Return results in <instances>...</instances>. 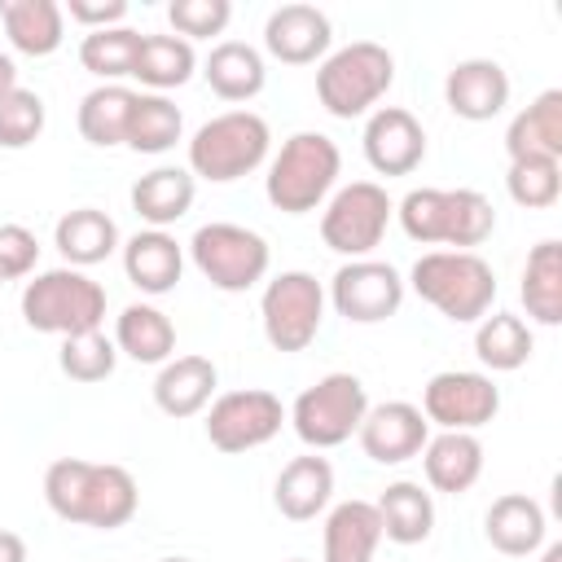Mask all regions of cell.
Segmentation results:
<instances>
[{"mask_svg":"<svg viewBox=\"0 0 562 562\" xmlns=\"http://www.w3.org/2000/svg\"><path fill=\"white\" fill-rule=\"evenodd\" d=\"M44 501L61 522L114 531V527L132 522V514L140 505V487H136L132 470H123L114 461L57 457L44 470Z\"/></svg>","mask_w":562,"mask_h":562,"instance_id":"1","label":"cell"},{"mask_svg":"<svg viewBox=\"0 0 562 562\" xmlns=\"http://www.w3.org/2000/svg\"><path fill=\"white\" fill-rule=\"evenodd\" d=\"M395 215L413 241L448 250H474L496 228V211L479 189H413L400 198Z\"/></svg>","mask_w":562,"mask_h":562,"instance_id":"2","label":"cell"},{"mask_svg":"<svg viewBox=\"0 0 562 562\" xmlns=\"http://www.w3.org/2000/svg\"><path fill=\"white\" fill-rule=\"evenodd\" d=\"M408 285L452 325H479L496 299V272L474 250H426L413 263Z\"/></svg>","mask_w":562,"mask_h":562,"instance_id":"3","label":"cell"},{"mask_svg":"<svg viewBox=\"0 0 562 562\" xmlns=\"http://www.w3.org/2000/svg\"><path fill=\"white\" fill-rule=\"evenodd\" d=\"M338 171H342V154L325 132H294L268 162L263 193L277 211L307 215L334 193Z\"/></svg>","mask_w":562,"mask_h":562,"instance_id":"4","label":"cell"},{"mask_svg":"<svg viewBox=\"0 0 562 562\" xmlns=\"http://www.w3.org/2000/svg\"><path fill=\"white\" fill-rule=\"evenodd\" d=\"M272 145L268 119L255 110H224L215 119H206L193 136H189V176L211 180V184H233L241 176H250L255 167H263Z\"/></svg>","mask_w":562,"mask_h":562,"instance_id":"5","label":"cell"},{"mask_svg":"<svg viewBox=\"0 0 562 562\" xmlns=\"http://www.w3.org/2000/svg\"><path fill=\"white\" fill-rule=\"evenodd\" d=\"M395 83V57L391 48L373 40H351L334 48L316 70V101L334 119H360L369 114Z\"/></svg>","mask_w":562,"mask_h":562,"instance_id":"6","label":"cell"},{"mask_svg":"<svg viewBox=\"0 0 562 562\" xmlns=\"http://www.w3.org/2000/svg\"><path fill=\"white\" fill-rule=\"evenodd\" d=\"M22 321L35 334L75 338L88 329H101L105 321V290L79 268H48L35 272L22 290Z\"/></svg>","mask_w":562,"mask_h":562,"instance_id":"7","label":"cell"},{"mask_svg":"<svg viewBox=\"0 0 562 562\" xmlns=\"http://www.w3.org/2000/svg\"><path fill=\"white\" fill-rule=\"evenodd\" d=\"M364 413H369L364 382L356 373H325L321 382L299 391V400L290 404V426L312 452H321L347 443L360 430Z\"/></svg>","mask_w":562,"mask_h":562,"instance_id":"8","label":"cell"},{"mask_svg":"<svg viewBox=\"0 0 562 562\" xmlns=\"http://www.w3.org/2000/svg\"><path fill=\"white\" fill-rule=\"evenodd\" d=\"M189 259L193 268L224 294H241L250 285H259L268 277V263H272V250L268 241L246 228V224H202L193 237H189Z\"/></svg>","mask_w":562,"mask_h":562,"instance_id":"9","label":"cell"},{"mask_svg":"<svg viewBox=\"0 0 562 562\" xmlns=\"http://www.w3.org/2000/svg\"><path fill=\"white\" fill-rule=\"evenodd\" d=\"M391 215H395V202H391V193L382 184L351 180V184L329 193V202L321 211V241L334 255L369 259V250L382 246Z\"/></svg>","mask_w":562,"mask_h":562,"instance_id":"10","label":"cell"},{"mask_svg":"<svg viewBox=\"0 0 562 562\" xmlns=\"http://www.w3.org/2000/svg\"><path fill=\"white\" fill-rule=\"evenodd\" d=\"M259 321H263V338L277 351H307L316 342V334H321V321H325V290H321V281L312 272H303V268L277 272L263 285Z\"/></svg>","mask_w":562,"mask_h":562,"instance_id":"11","label":"cell"},{"mask_svg":"<svg viewBox=\"0 0 562 562\" xmlns=\"http://www.w3.org/2000/svg\"><path fill=\"white\" fill-rule=\"evenodd\" d=\"M281 422H285V404L263 386L224 391L206 404V439L228 457L263 448L281 430Z\"/></svg>","mask_w":562,"mask_h":562,"instance_id":"12","label":"cell"},{"mask_svg":"<svg viewBox=\"0 0 562 562\" xmlns=\"http://www.w3.org/2000/svg\"><path fill=\"white\" fill-rule=\"evenodd\" d=\"M501 413V386L474 369H443L422 386V417L439 430H479Z\"/></svg>","mask_w":562,"mask_h":562,"instance_id":"13","label":"cell"},{"mask_svg":"<svg viewBox=\"0 0 562 562\" xmlns=\"http://www.w3.org/2000/svg\"><path fill=\"white\" fill-rule=\"evenodd\" d=\"M329 303L351 325H378L400 312L404 277L382 259H347L329 281Z\"/></svg>","mask_w":562,"mask_h":562,"instance_id":"14","label":"cell"},{"mask_svg":"<svg viewBox=\"0 0 562 562\" xmlns=\"http://www.w3.org/2000/svg\"><path fill=\"white\" fill-rule=\"evenodd\" d=\"M360 145L378 176H408L426 158V127L404 105H378L364 123Z\"/></svg>","mask_w":562,"mask_h":562,"instance_id":"15","label":"cell"},{"mask_svg":"<svg viewBox=\"0 0 562 562\" xmlns=\"http://www.w3.org/2000/svg\"><path fill=\"white\" fill-rule=\"evenodd\" d=\"M356 439H360V448H364L369 461H378V465H400V461L422 457V448H426V439H430V422L422 417L417 404H408V400H386V404H378V408L364 413Z\"/></svg>","mask_w":562,"mask_h":562,"instance_id":"16","label":"cell"},{"mask_svg":"<svg viewBox=\"0 0 562 562\" xmlns=\"http://www.w3.org/2000/svg\"><path fill=\"white\" fill-rule=\"evenodd\" d=\"M329 44H334V26L316 4H281L263 22V48L285 66H307L316 57H329Z\"/></svg>","mask_w":562,"mask_h":562,"instance_id":"17","label":"cell"},{"mask_svg":"<svg viewBox=\"0 0 562 562\" xmlns=\"http://www.w3.org/2000/svg\"><path fill=\"white\" fill-rule=\"evenodd\" d=\"M443 101L465 123H487L509 105V75L492 57H465L443 79Z\"/></svg>","mask_w":562,"mask_h":562,"instance_id":"18","label":"cell"},{"mask_svg":"<svg viewBox=\"0 0 562 562\" xmlns=\"http://www.w3.org/2000/svg\"><path fill=\"white\" fill-rule=\"evenodd\" d=\"M123 272L140 294H171L184 272V246L167 228H140L123 241Z\"/></svg>","mask_w":562,"mask_h":562,"instance_id":"19","label":"cell"},{"mask_svg":"<svg viewBox=\"0 0 562 562\" xmlns=\"http://www.w3.org/2000/svg\"><path fill=\"white\" fill-rule=\"evenodd\" d=\"M483 536H487V544H492L496 553H505V558H527V553H536V549L544 544L549 522H544V509H540L536 496H527V492H505V496H496V501L487 505V514H483Z\"/></svg>","mask_w":562,"mask_h":562,"instance_id":"20","label":"cell"},{"mask_svg":"<svg viewBox=\"0 0 562 562\" xmlns=\"http://www.w3.org/2000/svg\"><path fill=\"white\" fill-rule=\"evenodd\" d=\"M215 386H220L215 360H206V356H171L154 378V404L167 417L184 422V417H198L211 404Z\"/></svg>","mask_w":562,"mask_h":562,"instance_id":"21","label":"cell"},{"mask_svg":"<svg viewBox=\"0 0 562 562\" xmlns=\"http://www.w3.org/2000/svg\"><path fill=\"white\" fill-rule=\"evenodd\" d=\"M422 470H426V483L435 492H448V496H461L479 483L483 474V443L479 435L470 430H439L426 439L422 448Z\"/></svg>","mask_w":562,"mask_h":562,"instance_id":"22","label":"cell"},{"mask_svg":"<svg viewBox=\"0 0 562 562\" xmlns=\"http://www.w3.org/2000/svg\"><path fill=\"white\" fill-rule=\"evenodd\" d=\"M329 496H334V465L325 457H316V452L285 461L277 483H272V505L290 522H307V518L325 514Z\"/></svg>","mask_w":562,"mask_h":562,"instance_id":"23","label":"cell"},{"mask_svg":"<svg viewBox=\"0 0 562 562\" xmlns=\"http://www.w3.org/2000/svg\"><path fill=\"white\" fill-rule=\"evenodd\" d=\"M505 154L518 158H553L562 162V92L544 88L527 110H518L505 127Z\"/></svg>","mask_w":562,"mask_h":562,"instance_id":"24","label":"cell"},{"mask_svg":"<svg viewBox=\"0 0 562 562\" xmlns=\"http://www.w3.org/2000/svg\"><path fill=\"white\" fill-rule=\"evenodd\" d=\"M202 79L211 83V92L220 101H250L263 92L268 83V66H263V53L246 40H220L206 61H202Z\"/></svg>","mask_w":562,"mask_h":562,"instance_id":"25","label":"cell"},{"mask_svg":"<svg viewBox=\"0 0 562 562\" xmlns=\"http://www.w3.org/2000/svg\"><path fill=\"white\" fill-rule=\"evenodd\" d=\"M53 246L61 250L66 268L83 272V268H92V263H101V259H110L119 250V224L97 206H75V211H66L57 220Z\"/></svg>","mask_w":562,"mask_h":562,"instance_id":"26","label":"cell"},{"mask_svg":"<svg viewBox=\"0 0 562 562\" xmlns=\"http://www.w3.org/2000/svg\"><path fill=\"white\" fill-rule=\"evenodd\" d=\"M382 544V518L373 501H342L325 518V562H373Z\"/></svg>","mask_w":562,"mask_h":562,"instance_id":"27","label":"cell"},{"mask_svg":"<svg viewBox=\"0 0 562 562\" xmlns=\"http://www.w3.org/2000/svg\"><path fill=\"white\" fill-rule=\"evenodd\" d=\"M193 198H198V180L189 176V167H154L132 184V211L149 228H167L184 220Z\"/></svg>","mask_w":562,"mask_h":562,"instance_id":"28","label":"cell"},{"mask_svg":"<svg viewBox=\"0 0 562 562\" xmlns=\"http://www.w3.org/2000/svg\"><path fill=\"white\" fill-rule=\"evenodd\" d=\"M4 35L26 57H48L66 40V13L57 0H0Z\"/></svg>","mask_w":562,"mask_h":562,"instance_id":"29","label":"cell"},{"mask_svg":"<svg viewBox=\"0 0 562 562\" xmlns=\"http://www.w3.org/2000/svg\"><path fill=\"white\" fill-rule=\"evenodd\" d=\"M114 347L136 364H167L176 351V325L154 303H127L114 321Z\"/></svg>","mask_w":562,"mask_h":562,"instance_id":"30","label":"cell"},{"mask_svg":"<svg viewBox=\"0 0 562 562\" xmlns=\"http://www.w3.org/2000/svg\"><path fill=\"white\" fill-rule=\"evenodd\" d=\"M518 294L536 325H562V241L544 237L531 246Z\"/></svg>","mask_w":562,"mask_h":562,"instance_id":"31","label":"cell"},{"mask_svg":"<svg viewBox=\"0 0 562 562\" xmlns=\"http://www.w3.org/2000/svg\"><path fill=\"white\" fill-rule=\"evenodd\" d=\"M378 518H382V540H395V544H422L430 531H435V501L422 483H391L378 501Z\"/></svg>","mask_w":562,"mask_h":562,"instance_id":"32","label":"cell"},{"mask_svg":"<svg viewBox=\"0 0 562 562\" xmlns=\"http://www.w3.org/2000/svg\"><path fill=\"white\" fill-rule=\"evenodd\" d=\"M536 351V338H531V325L514 312H492L474 325V356L483 360V369L492 373H514L531 360Z\"/></svg>","mask_w":562,"mask_h":562,"instance_id":"33","label":"cell"},{"mask_svg":"<svg viewBox=\"0 0 562 562\" xmlns=\"http://www.w3.org/2000/svg\"><path fill=\"white\" fill-rule=\"evenodd\" d=\"M193 70H198V53H193L189 40H180V35H140V53H136L132 79H140L149 92L167 97V88L189 83Z\"/></svg>","mask_w":562,"mask_h":562,"instance_id":"34","label":"cell"},{"mask_svg":"<svg viewBox=\"0 0 562 562\" xmlns=\"http://www.w3.org/2000/svg\"><path fill=\"white\" fill-rule=\"evenodd\" d=\"M136 92L123 83H101L79 101V136L97 149H114L127 140V119H132Z\"/></svg>","mask_w":562,"mask_h":562,"instance_id":"35","label":"cell"},{"mask_svg":"<svg viewBox=\"0 0 562 562\" xmlns=\"http://www.w3.org/2000/svg\"><path fill=\"white\" fill-rule=\"evenodd\" d=\"M184 136V114L162 92H136L132 119H127V149L136 154H167Z\"/></svg>","mask_w":562,"mask_h":562,"instance_id":"36","label":"cell"},{"mask_svg":"<svg viewBox=\"0 0 562 562\" xmlns=\"http://www.w3.org/2000/svg\"><path fill=\"white\" fill-rule=\"evenodd\" d=\"M140 53V31L132 26H105V31H88L79 40V66L88 75H97L101 83H119L132 75Z\"/></svg>","mask_w":562,"mask_h":562,"instance_id":"37","label":"cell"},{"mask_svg":"<svg viewBox=\"0 0 562 562\" xmlns=\"http://www.w3.org/2000/svg\"><path fill=\"white\" fill-rule=\"evenodd\" d=\"M119 364V347L114 338H105L101 329H88V334H75V338H61V351H57V369L70 378V382H105Z\"/></svg>","mask_w":562,"mask_h":562,"instance_id":"38","label":"cell"},{"mask_svg":"<svg viewBox=\"0 0 562 562\" xmlns=\"http://www.w3.org/2000/svg\"><path fill=\"white\" fill-rule=\"evenodd\" d=\"M505 189H509V198L518 206L544 211L562 193V162H553V158H518L505 171Z\"/></svg>","mask_w":562,"mask_h":562,"instance_id":"39","label":"cell"},{"mask_svg":"<svg viewBox=\"0 0 562 562\" xmlns=\"http://www.w3.org/2000/svg\"><path fill=\"white\" fill-rule=\"evenodd\" d=\"M44 119H48V110H44V97L40 92H31V88H9L4 97H0V145L4 149H26V145H35L40 140V132H44Z\"/></svg>","mask_w":562,"mask_h":562,"instance_id":"40","label":"cell"},{"mask_svg":"<svg viewBox=\"0 0 562 562\" xmlns=\"http://www.w3.org/2000/svg\"><path fill=\"white\" fill-rule=\"evenodd\" d=\"M233 18V4L228 0H171L167 4V22L176 26L180 40H211L228 26Z\"/></svg>","mask_w":562,"mask_h":562,"instance_id":"41","label":"cell"},{"mask_svg":"<svg viewBox=\"0 0 562 562\" xmlns=\"http://www.w3.org/2000/svg\"><path fill=\"white\" fill-rule=\"evenodd\" d=\"M40 263V241L26 224H0V285L31 277Z\"/></svg>","mask_w":562,"mask_h":562,"instance_id":"42","label":"cell"},{"mask_svg":"<svg viewBox=\"0 0 562 562\" xmlns=\"http://www.w3.org/2000/svg\"><path fill=\"white\" fill-rule=\"evenodd\" d=\"M61 13H70V22H79L88 31H105V26H123L127 0H66Z\"/></svg>","mask_w":562,"mask_h":562,"instance_id":"43","label":"cell"},{"mask_svg":"<svg viewBox=\"0 0 562 562\" xmlns=\"http://www.w3.org/2000/svg\"><path fill=\"white\" fill-rule=\"evenodd\" d=\"M0 562H26V540L0 527Z\"/></svg>","mask_w":562,"mask_h":562,"instance_id":"44","label":"cell"},{"mask_svg":"<svg viewBox=\"0 0 562 562\" xmlns=\"http://www.w3.org/2000/svg\"><path fill=\"white\" fill-rule=\"evenodd\" d=\"M9 88H18V66H13L9 53H0V97H4Z\"/></svg>","mask_w":562,"mask_h":562,"instance_id":"45","label":"cell"},{"mask_svg":"<svg viewBox=\"0 0 562 562\" xmlns=\"http://www.w3.org/2000/svg\"><path fill=\"white\" fill-rule=\"evenodd\" d=\"M540 562H562V540H553V544H544V558Z\"/></svg>","mask_w":562,"mask_h":562,"instance_id":"46","label":"cell"},{"mask_svg":"<svg viewBox=\"0 0 562 562\" xmlns=\"http://www.w3.org/2000/svg\"><path fill=\"white\" fill-rule=\"evenodd\" d=\"M158 562H193V558H158Z\"/></svg>","mask_w":562,"mask_h":562,"instance_id":"47","label":"cell"},{"mask_svg":"<svg viewBox=\"0 0 562 562\" xmlns=\"http://www.w3.org/2000/svg\"><path fill=\"white\" fill-rule=\"evenodd\" d=\"M290 562H303V558H290Z\"/></svg>","mask_w":562,"mask_h":562,"instance_id":"48","label":"cell"}]
</instances>
